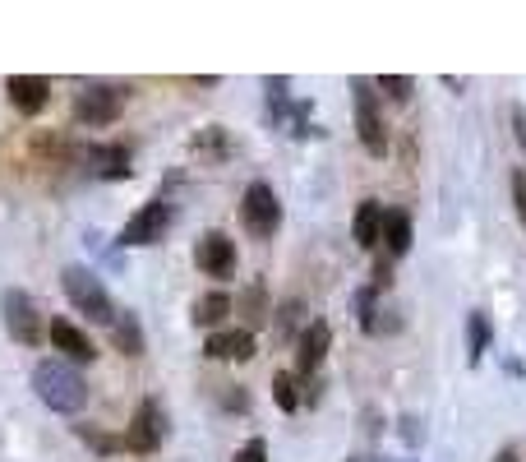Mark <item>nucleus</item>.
<instances>
[{"mask_svg":"<svg viewBox=\"0 0 526 462\" xmlns=\"http://www.w3.org/2000/svg\"><path fill=\"white\" fill-rule=\"evenodd\" d=\"M33 393L60 416H79L88 407V379L70 361H42L33 370Z\"/></svg>","mask_w":526,"mask_h":462,"instance_id":"nucleus-1","label":"nucleus"},{"mask_svg":"<svg viewBox=\"0 0 526 462\" xmlns=\"http://www.w3.org/2000/svg\"><path fill=\"white\" fill-rule=\"evenodd\" d=\"M60 287H65V296H70V305L79 310L84 319H93V324H116V301H111V292H107V282L97 278L93 268H84V264H70L65 273H60Z\"/></svg>","mask_w":526,"mask_h":462,"instance_id":"nucleus-2","label":"nucleus"},{"mask_svg":"<svg viewBox=\"0 0 526 462\" xmlns=\"http://www.w3.org/2000/svg\"><path fill=\"white\" fill-rule=\"evenodd\" d=\"M351 111H356V134L370 158H388V130L379 116V88L374 79H356L351 84Z\"/></svg>","mask_w":526,"mask_h":462,"instance_id":"nucleus-3","label":"nucleus"},{"mask_svg":"<svg viewBox=\"0 0 526 462\" xmlns=\"http://www.w3.org/2000/svg\"><path fill=\"white\" fill-rule=\"evenodd\" d=\"M125 88L120 84H84L74 93V121L88 125V130H102V125H116L120 111H125Z\"/></svg>","mask_w":526,"mask_h":462,"instance_id":"nucleus-4","label":"nucleus"},{"mask_svg":"<svg viewBox=\"0 0 526 462\" xmlns=\"http://www.w3.org/2000/svg\"><path fill=\"white\" fill-rule=\"evenodd\" d=\"M240 227L250 231L254 241H268V236H277V227H282V204H277L273 185L268 181H254L245 195H240Z\"/></svg>","mask_w":526,"mask_h":462,"instance_id":"nucleus-5","label":"nucleus"},{"mask_svg":"<svg viewBox=\"0 0 526 462\" xmlns=\"http://www.w3.org/2000/svg\"><path fill=\"white\" fill-rule=\"evenodd\" d=\"M0 315H5V333H10L14 342H24V347H37V342L47 338V324L37 315L33 296L19 292V287H10V292L0 296Z\"/></svg>","mask_w":526,"mask_h":462,"instance_id":"nucleus-6","label":"nucleus"},{"mask_svg":"<svg viewBox=\"0 0 526 462\" xmlns=\"http://www.w3.org/2000/svg\"><path fill=\"white\" fill-rule=\"evenodd\" d=\"M167 430H171V421H167V412H162V402L144 398L139 407H134V416H130L125 449H130V453H157V449H162V439H167Z\"/></svg>","mask_w":526,"mask_h":462,"instance_id":"nucleus-7","label":"nucleus"},{"mask_svg":"<svg viewBox=\"0 0 526 462\" xmlns=\"http://www.w3.org/2000/svg\"><path fill=\"white\" fill-rule=\"evenodd\" d=\"M194 268L208 273V278H231L236 273V241L227 231H204L194 241Z\"/></svg>","mask_w":526,"mask_h":462,"instance_id":"nucleus-8","label":"nucleus"},{"mask_svg":"<svg viewBox=\"0 0 526 462\" xmlns=\"http://www.w3.org/2000/svg\"><path fill=\"white\" fill-rule=\"evenodd\" d=\"M167 227H171V204L167 199H148V204L125 222L120 245H157L162 236H167Z\"/></svg>","mask_w":526,"mask_h":462,"instance_id":"nucleus-9","label":"nucleus"},{"mask_svg":"<svg viewBox=\"0 0 526 462\" xmlns=\"http://www.w3.org/2000/svg\"><path fill=\"white\" fill-rule=\"evenodd\" d=\"M47 338H51V347L60 352V361H70V365L97 361L93 338H88L79 324H70V319H51V324H47Z\"/></svg>","mask_w":526,"mask_h":462,"instance_id":"nucleus-10","label":"nucleus"},{"mask_svg":"<svg viewBox=\"0 0 526 462\" xmlns=\"http://www.w3.org/2000/svg\"><path fill=\"white\" fill-rule=\"evenodd\" d=\"M328 347H333V329H328V319H310L305 333L296 338V375H314V370L323 365V356H328Z\"/></svg>","mask_w":526,"mask_h":462,"instance_id":"nucleus-11","label":"nucleus"},{"mask_svg":"<svg viewBox=\"0 0 526 462\" xmlns=\"http://www.w3.org/2000/svg\"><path fill=\"white\" fill-rule=\"evenodd\" d=\"M5 93H10L14 111H24V116H37V111L51 102V84L42 74H10V79H5Z\"/></svg>","mask_w":526,"mask_h":462,"instance_id":"nucleus-12","label":"nucleus"},{"mask_svg":"<svg viewBox=\"0 0 526 462\" xmlns=\"http://www.w3.org/2000/svg\"><path fill=\"white\" fill-rule=\"evenodd\" d=\"M208 361H250L254 356V333L250 329H217L204 342Z\"/></svg>","mask_w":526,"mask_h":462,"instance_id":"nucleus-13","label":"nucleus"},{"mask_svg":"<svg viewBox=\"0 0 526 462\" xmlns=\"http://www.w3.org/2000/svg\"><path fill=\"white\" fill-rule=\"evenodd\" d=\"M383 213H388V208H383L379 199H365V204H356V213H351V241H356L360 250H379V241H383Z\"/></svg>","mask_w":526,"mask_h":462,"instance_id":"nucleus-14","label":"nucleus"},{"mask_svg":"<svg viewBox=\"0 0 526 462\" xmlns=\"http://www.w3.org/2000/svg\"><path fill=\"white\" fill-rule=\"evenodd\" d=\"M88 171H97V176H107V181H125L130 176V148L125 144H93L84 153Z\"/></svg>","mask_w":526,"mask_h":462,"instance_id":"nucleus-15","label":"nucleus"},{"mask_svg":"<svg viewBox=\"0 0 526 462\" xmlns=\"http://www.w3.org/2000/svg\"><path fill=\"white\" fill-rule=\"evenodd\" d=\"M383 255L388 259H402L411 250V213H402V208H388L383 213Z\"/></svg>","mask_w":526,"mask_h":462,"instance_id":"nucleus-16","label":"nucleus"},{"mask_svg":"<svg viewBox=\"0 0 526 462\" xmlns=\"http://www.w3.org/2000/svg\"><path fill=\"white\" fill-rule=\"evenodd\" d=\"M236 310L245 315V329H263L268 319H273V310H268V292H263V282H250L245 292H240V301H236Z\"/></svg>","mask_w":526,"mask_h":462,"instance_id":"nucleus-17","label":"nucleus"},{"mask_svg":"<svg viewBox=\"0 0 526 462\" xmlns=\"http://www.w3.org/2000/svg\"><path fill=\"white\" fill-rule=\"evenodd\" d=\"M231 305H236V301H231L227 292H204L199 301H194V324H199V329H213V333H217V324L231 315Z\"/></svg>","mask_w":526,"mask_h":462,"instance_id":"nucleus-18","label":"nucleus"},{"mask_svg":"<svg viewBox=\"0 0 526 462\" xmlns=\"http://www.w3.org/2000/svg\"><path fill=\"white\" fill-rule=\"evenodd\" d=\"M111 342H116V352H125V356H144V329H139V319H134L130 310H120L116 315Z\"/></svg>","mask_w":526,"mask_h":462,"instance_id":"nucleus-19","label":"nucleus"},{"mask_svg":"<svg viewBox=\"0 0 526 462\" xmlns=\"http://www.w3.org/2000/svg\"><path fill=\"white\" fill-rule=\"evenodd\" d=\"M273 329H277V338H300V333H305V301H300V296H287V301L277 305Z\"/></svg>","mask_w":526,"mask_h":462,"instance_id":"nucleus-20","label":"nucleus"},{"mask_svg":"<svg viewBox=\"0 0 526 462\" xmlns=\"http://www.w3.org/2000/svg\"><path fill=\"white\" fill-rule=\"evenodd\" d=\"M490 338H494L490 315H485V310H471L467 315V361L471 365H480V356L490 352Z\"/></svg>","mask_w":526,"mask_h":462,"instance_id":"nucleus-21","label":"nucleus"},{"mask_svg":"<svg viewBox=\"0 0 526 462\" xmlns=\"http://www.w3.org/2000/svg\"><path fill=\"white\" fill-rule=\"evenodd\" d=\"M273 402L282 407V412H296L300 402H305V393H300V375H296V370H277V375H273Z\"/></svg>","mask_w":526,"mask_h":462,"instance_id":"nucleus-22","label":"nucleus"},{"mask_svg":"<svg viewBox=\"0 0 526 462\" xmlns=\"http://www.w3.org/2000/svg\"><path fill=\"white\" fill-rule=\"evenodd\" d=\"M374 88H379V98L407 102L411 93H416V79H407V74H379V79H374Z\"/></svg>","mask_w":526,"mask_h":462,"instance_id":"nucleus-23","label":"nucleus"},{"mask_svg":"<svg viewBox=\"0 0 526 462\" xmlns=\"http://www.w3.org/2000/svg\"><path fill=\"white\" fill-rule=\"evenodd\" d=\"M360 329H365V333H374V338H388V333H397V329H402V319H397V310L379 305V310H374V315L365 319Z\"/></svg>","mask_w":526,"mask_h":462,"instance_id":"nucleus-24","label":"nucleus"},{"mask_svg":"<svg viewBox=\"0 0 526 462\" xmlns=\"http://www.w3.org/2000/svg\"><path fill=\"white\" fill-rule=\"evenodd\" d=\"M79 439H84L88 449H97V453H120V449H125V439H120V435H107V430H93V426H79Z\"/></svg>","mask_w":526,"mask_h":462,"instance_id":"nucleus-25","label":"nucleus"},{"mask_svg":"<svg viewBox=\"0 0 526 462\" xmlns=\"http://www.w3.org/2000/svg\"><path fill=\"white\" fill-rule=\"evenodd\" d=\"M194 153H208V158H222V153H227V134L217 130V125H208L204 134H194Z\"/></svg>","mask_w":526,"mask_h":462,"instance_id":"nucleus-26","label":"nucleus"},{"mask_svg":"<svg viewBox=\"0 0 526 462\" xmlns=\"http://www.w3.org/2000/svg\"><path fill=\"white\" fill-rule=\"evenodd\" d=\"M231 462H268V444H263V439H250V444H240Z\"/></svg>","mask_w":526,"mask_h":462,"instance_id":"nucleus-27","label":"nucleus"},{"mask_svg":"<svg viewBox=\"0 0 526 462\" xmlns=\"http://www.w3.org/2000/svg\"><path fill=\"white\" fill-rule=\"evenodd\" d=\"M222 402L231 412H250V393H240V384H222Z\"/></svg>","mask_w":526,"mask_h":462,"instance_id":"nucleus-28","label":"nucleus"},{"mask_svg":"<svg viewBox=\"0 0 526 462\" xmlns=\"http://www.w3.org/2000/svg\"><path fill=\"white\" fill-rule=\"evenodd\" d=\"M513 204H517V218H522V227H526V171H513Z\"/></svg>","mask_w":526,"mask_h":462,"instance_id":"nucleus-29","label":"nucleus"},{"mask_svg":"<svg viewBox=\"0 0 526 462\" xmlns=\"http://www.w3.org/2000/svg\"><path fill=\"white\" fill-rule=\"evenodd\" d=\"M397 430H402V439H407V444H420V439H425V430H420V416H402V421H397Z\"/></svg>","mask_w":526,"mask_h":462,"instance_id":"nucleus-30","label":"nucleus"},{"mask_svg":"<svg viewBox=\"0 0 526 462\" xmlns=\"http://www.w3.org/2000/svg\"><path fill=\"white\" fill-rule=\"evenodd\" d=\"M513 134H517V144H522V153H526V107L522 102L513 107Z\"/></svg>","mask_w":526,"mask_h":462,"instance_id":"nucleus-31","label":"nucleus"},{"mask_svg":"<svg viewBox=\"0 0 526 462\" xmlns=\"http://www.w3.org/2000/svg\"><path fill=\"white\" fill-rule=\"evenodd\" d=\"M494 462H517V453L513 449H499V453H494Z\"/></svg>","mask_w":526,"mask_h":462,"instance_id":"nucleus-32","label":"nucleus"},{"mask_svg":"<svg viewBox=\"0 0 526 462\" xmlns=\"http://www.w3.org/2000/svg\"><path fill=\"white\" fill-rule=\"evenodd\" d=\"M374 462H407V458H374Z\"/></svg>","mask_w":526,"mask_h":462,"instance_id":"nucleus-33","label":"nucleus"},{"mask_svg":"<svg viewBox=\"0 0 526 462\" xmlns=\"http://www.w3.org/2000/svg\"><path fill=\"white\" fill-rule=\"evenodd\" d=\"M347 462H360V458H347Z\"/></svg>","mask_w":526,"mask_h":462,"instance_id":"nucleus-34","label":"nucleus"}]
</instances>
